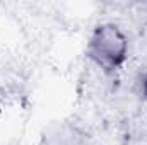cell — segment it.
Returning a JSON list of instances; mask_svg holds the SVG:
<instances>
[{
  "label": "cell",
  "mask_w": 147,
  "mask_h": 145,
  "mask_svg": "<svg viewBox=\"0 0 147 145\" xmlns=\"http://www.w3.org/2000/svg\"><path fill=\"white\" fill-rule=\"evenodd\" d=\"M87 55L103 70H118L128 58V38L120 26L105 22L92 31L87 43Z\"/></svg>",
  "instance_id": "cell-1"
},
{
  "label": "cell",
  "mask_w": 147,
  "mask_h": 145,
  "mask_svg": "<svg viewBox=\"0 0 147 145\" xmlns=\"http://www.w3.org/2000/svg\"><path fill=\"white\" fill-rule=\"evenodd\" d=\"M139 92H140V96L144 99H147V70L139 79Z\"/></svg>",
  "instance_id": "cell-2"
}]
</instances>
